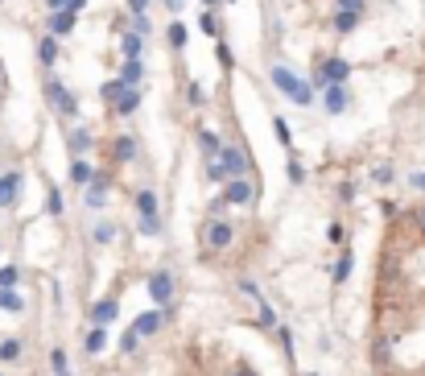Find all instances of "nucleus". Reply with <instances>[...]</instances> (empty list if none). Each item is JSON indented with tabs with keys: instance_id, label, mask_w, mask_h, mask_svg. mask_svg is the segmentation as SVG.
Instances as JSON below:
<instances>
[{
	"instance_id": "f257e3e1",
	"label": "nucleus",
	"mask_w": 425,
	"mask_h": 376,
	"mask_svg": "<svg viewBox=\"0 0 425 376\" xmlns=\"http://www.w3.org/2000/svg\"><path fill=\"white\" fill-rule=\"evenodd\" d=\"M243 174H248V157H243V149H236V145H223V149L207 161V178H211V182H231V178H243Z\"/></svg>"
},
{
	"instance_id": "f03ea898",
	"label": "nucleus",
	"mask_w": 425,
	"mask_h": 376,
	"mask_svg": "<svg viewBox=\"0 0 425 376\" xmlns=\"http://www.w3.org/2000/svg\"><path fill=\"white\" fill-rule=\"evenodd\" d=\"M269 79H273V87L285 95L289 104H302V108L314 104V87L305 83L298 70H289V66H273V70H269Z\"/></svg>"
},
{
	"instance_id": "7ed1b4c3",
	"label": "nucleus",
	"mask_w": 425,
	"mask_h": 376,
	"mask_svg": "<svg viewBox=\"0 0 425 376\" xmlns=\"http://www.w3.org/2000/svg\"><path fill=\"white\" fill-rule=\"evenodd\" d=\"M351 79V63L347 58H322V63L314 66V79H310V87H331V83H347Z\"/></svg>"
},
{
	"instance_id": "20e7f679",
	"label": "nucleus",
	"mask_w": 425,
	"mask_h": 376,
	"mask_svg": "<svg viewBox=\"0 0 425 376\" xmlns=\"http://www.w3.org/2000/svg\"><path fill=\"white\" fill-rule=\"evenodd\" d=\"M46 92H50V104L58 108V116H66V120H75V116H79V99L66 92V83H62V79L50 75V79H46Z\"/></svg>"
},
{
	"instance_id": "39448f33",
	"label": "nucleus",
	"mask_w": 425,
	"mask_h": 376,
	"mask_svg": "<svg viewBox=\"0 0 425 376\" xmlns=\"http://www.w3.org/2000/svg\"><path fill=\"white\" fill-rule=\"evenodd\" d=\"M231 240H236V227L227 220H219V215H211V223H207V232H203V244L211 252H223L231 249Z\"/></svg>"
},
{
	"instance_id": "423d86ee",
	"label": "nucleus",
	"mask_w": 425,
	"mask_h": 376,
	"mask_svg": "<svg viewBox=\"0 0 425 376\" xmlns=\"http://www.w3.org/2000/svg\"><path fill=\"white\" fill-rule=\"evenodd\" d=\"M149 302H153V306H170V302H174V277H170V269H153Z\"/></svg>"
},
{
	"instance_id": "0eeeda50",
	"label": "nucleus",
	"mask_w": 425,
	"mask_h": 376,
	"mask_svg": "<svg viewBox=\"0 0 425 376\" xmlns=\"http://www.w3.org/2000/svg\"><path fill=\"white\" fill-rule=\"evenodd\" d=\"M347 104H351L347 83H331V87H322V108H326V116H343Z\"/></svg>"
},
{
	"instance_id": "6e6552de",
	"label": "nucleus",
	"mask_w": 425,
	"mask_h": 376,
	"mask_svg": "<svg viewBox=\"0 0 425 376\" xmlns=\"http://www.w3.org/2000/svg\"><path fill=\"white\" fill-rule=\"evenodd\" d=\"M219 199H223L227 207H252V182H248V178H231Z\"/></svg>"
},
{
	"instance_id": "1a4fd4ad",
	"label": "nucleus",
	"mask_w": 425,
	"mask_h": 376,
	"mask_svg": "<svg viewBox=\"0 0 425 376\" xmlns=\"http://www.w3.org/2000/svg\"><path fill=\"white\" fill-rule=\"evenodd\" d=\"M137 108H141V92H137V87H124V92L112 99V112H116V116H132Z\"/></svg>"
},
{
	"instance_id": "9d476101",
	"label": "nucleus",
	"mask_w": 425,
	"mask_h": 376,
	"mask_svg": "<svg viewBox=\"0 0 425 376\" xmlns=\"http://www.w3.org/2000/svg\"><path fill=\"white\" fill-rule=\"evenodd\" d=\"M161 322H165V318H161V311H145L137 322H132V331H137L141 339H149V335H157V331H161Z\"/></svg>"
},
{
	"instance_id": "9b49d317",
	"label": "nucleus",
	"mask_w": 425,
	"mask_h": 376,
	"mask_svg": "<svg viewBox=\"0 0 425 376\" xmlns=\"http://www.w3.org/2000/svg\"><path fill=\"white\" fill-rule=\"evenodd\" d=\"M83 190H87V207H103V203H108V178H103V174H95Z\"/></svg>"
},
{
	"instance_id": "f8f14e48",
	"label": "nucleus",
	"mask_w": 425,
	"mask_h": 376,
	"mask_svg": "<svg viewBox=\"0 0 425 376\" xmlns=\"http://www.w3.org/2000/svg\"><path fill=\"white\" fill-rule=\"evenodd\" d=\"M91 178H95V165L87 157H75V161H70V182H75V187H87Z\"/></svg>"
},
{
	"instance_id": "ddd939ff",
	"label": "nucleus",
	"mask_w": 425,
	"mask_h": 376,
	"mask_svg": "<svg viewBox=\"0 0 425 376\" xmlns=\"http://www.w3.org/2000/svg\"><path fill=\"white\" fill-rule=\"evenodd\" d=\"M145 79V63L141 58H124V66H120V83L124 87H137Z\"/></svg>"
},
{
	"instance_id": "4468645a",
	"label": "nucleus",
	"mask_w": 425,
	"mask_h": 376,
	"mask_svg": "<svg viewBox=\"0 0 425 376\" xmlns=\"http://www.w3.org/2000/svg\"><path fill=\"white\" fill-rule=\"evenodd\" d=\"M66 145H70V153H75V157H83L87 149H91V128L79 125L75 132H70V137H66Z\"/></svg>"
},
{
	"instance_id": "2eb2a0df",
	"label": "nucleus",
	"mask_w": 425,
	"mask_h": 376,
	"mask_svg": "<svg viewBox=\"0 0 425 376\" xmlns=\"http://www.w3.org/2000/svg\"><path fill=\"white\" fill-rule=\"evenodd\" d=\"M116 314H120V306H116L112 298H103V302H95V306H91V322H95V327H108Z\"/></svg>"
},
{
	"instance_id": "dca6fc26",
	"label": "nucleus",
	"mask_w": 425,
	"mask_h": 376,
	"mask_svg": "<svg viewBox=\"0 0 425 376\" xmlns=\"http://www.w3.org/2000/svg\"><path fill=\"white\" fill-rule=\"evenodd\" d=\"M17 190H21V174H4L0 178V207H13L17 203Z\"/></svg>"
},
{
	"instance_id": "f3484780",
	"label": "nucleus",
	"mask_w": 425,
	"mask_h": 376,
	"mask_svg": "<svg viewBox=\"0 0 425 376\" xmlns=\"http://www.w3.org/2000/svg\"><path fill=\"white\" fill-rule=\"evenodd\" d=\"M70 30H75V13H66V8L50 13V37H66Z\"/></svg>"
},
{
	"instance_id": "a211bd4d",
	"label": "nucleus",
	"mask_w": 425,
	"mask_h": 376,
	"mask_svg": "<svg viewBox=\"0 0 425 376\" xmlns=\"http://www.w3.org/2000/svg\"><path fill=\"white\" fill-rule=\"evenodd\" d=\"M37 63L54 70V63H58V37H42L37 42Z\"/></svg>"
},
{
	"instance_id": "6ab92c4d",
	"label": "nucleus",
	"mask_w": 425,
	"mask_h": 376,
	"mask_svg": "<svg viewBox=\"0 0 425 376\" xmlns=\"http://www.w3.org/2000/svg\"><path fill=\"white\" fill-rule=\"evenodd\" d=\"M103 347H108V331H103V327H91V331L83 335V351H87V356H99Z\"/></svg>"
},
{
	"instance_id": "aec40b11",
	"label": "nucleus",
	"mask_w": 425,
	"mask_h": 376,
	"mask_svg": "<svg viewBox=\"0 0 425 376\" xmlns=\"http://www.w3.org/2000/svg\"><path fill=\"white\" fill-rule=\"evenodd\" d=\"M355 25H360V13H347V8H338V13H334V33H343V37H347V33H355Z\"/></svg>"
},
{
	"instance_id": "412c9836",
	"label": "nucleus",
	"mask_w": 425,
	"mask_h": 376,
	"mask_svg": "<svg viewBox=\"0 0 425 376\" xmlns=\"http://www.w3.org/2000/svg\"><path fill=\"white\" fill-rule=\"evenodd\" d=\"M137 211H141V220H157V194L153 190H141L137 194Z\"/></svg>"
},
{
	"instance_id": "4be33fe9",
	"label": "nucleus",
	"mask_w": 425,
	"mask_h": 376,
	"mask_svg": "<svg viewBox=\"0 0 425 376\" xmlns=\"http://www.w3.org/2000/svg\"><path fill=\"white\" fill-rule=\"evenodd\" d=\"M0 311H8V314H21V311H25V298H21L17 289H0Z\"/></svg>"
},
{
	"instance_id": "5701e85b",
	"label": "nucleus",
	"mask_w": 425,
	"mask_h": 376,
	"mask_svg": "<svg viewBox=\"0 0 425 376\" xmlns=\"http://www.w3.org/2000/svg\"><path fill=\"white\" fill-rule=\"evenodd\" d=\"M141 46H145V37H141V33H120L124 58H141Z\"/></svg>"
},
{
	"instance_id": "b1692460",
	"label": "nucleus",
	"mask_w": 425,
	"mask_h": 376,
	"mask_svg": "<svg viewBox=\"0 0 425 376\" xmlns=\"http://www.w3.org/2000/svg\"><path fill=\"white\" fill-rule=\"evenodd\" d=\"M112 153H116V161H132L137 157V137H116Z\"/></svg>"
},
{
	"instance_id": "393cba45",
	"label": "nucleus",
	"mask_w": 425,
	"mask_h": 376,
	"mask_svg": "<svg viewBox=\"0 0 425 376\" xmlns=\"http://www.w3.org/2000/svg\"><path fill=\"white\" fill-rule=\"evenodd\" d=\"M351 269H355V256H351V252H343V256H338V265H334V285H343L347 282V277H351Z\"/></svg>"
},
{
	"instance_id": "a878e982",
	"label": "nucleus",
	"mask_w": 425,
	"mask_h": 376,
	"mask_svg": "<svg viewBox=\"0 0 425 376\" xmlns=\"http://www.w3.org/2000/svg\"><path fill=\"white\" fill-rule=\"evenodd\" d=\"M165 37H170V46H174V50H186V42H190V30H186L182 21H174Z\"/></svg>"
},
{
	"instance_id": "bb28decb",
	"label": "nucleus",
	"mask_w": 425,
	"mask_h": 376,
	"mask_svg": "<svg viewBox=\"0 0 425 376\" xmlns=\"http://www.w3.org/2000/svg\"><path fill=\"white\" fill-rule=\"evenodd\" d=\"M273 132H277V141H281L285 149H293V128L285 125V116H273Z\"/></svg>"
},
{
	"instance_id": "cd10ccee",
	"label": "nucleus",
	"mask_w": 425,
	"mask_h": 376,
	"mask_svg": "<svg viewBox=\"0 0 425 376\" xmlns=\"http://www.w3.org/2000/svg\"><path fill=\"white\" fill-rule=\"evenodd\" d=\"M198 149H203V153H207V161H211V157L223 149V141H219L215 132H198Z\"/></svg>"
},
{
	"instance_id": "c85d7f7f",
	"label": "nucleus",
	"mask_w": 425,
	"mask_h": 376,
	"mask_svg": "<svg viewBox=\"0 0 425 376\" xmlns=\"http://www.w3.org/2000/svg\"><path fill=\"white\" fill-rule=\"evenodd\" d=\"M137 347H141V335H137L132 327H128V331H120V351H124V356H132Z\"/></svg>"
},
{
	"instance_id": "c756f323",
	"label": "nucleus",
	"mask_w": 425,
	"mask_h": 376,
	"mask_svg": "<svg viewBox=\"0 0 425 376\" xmlns=\"http://www.w3.org/2000/svg\"><path fill=\"white\" fill-rule=\"evenodd\" d=\"M17 282H21V269L4 265V269H0V289H17Z\"/></svg>"
},
{
	"instance_id": "7c9ffc66",
	"label": "nucleus",
	"mask_w": 425,
	"mask_h": 376,
	"mask_svg": "<svg viewBox=\"0 0 425 376\" xmlns=\"http://www.w3.org/2000/svg\"><path fill=\"white\" fill-rule=\"evenodd\" d=\"M17 356H21V339H4V344H0V360H4V364H13Z\"/></svg>"
},
{
	"instance_id": "2f4dec72",
	"label": "nucleus",
	"mask_w": 425,
	"mask_h": 376,
	"mask_svg": "<svg viewBox=\"0 0 425 376\" xmlns=\"http://www.w3.org/2000/svg\"><path fill=\"white\" fill-rule=\"evenodd\" d=\"M91 236H95V244H112L116 240V223H99Z\"/></svg>"
},
{
	"instance_id": "473e14b6",
	"label": "nucleus",
	"mask_w": 425,
	"mask_h": 376,
	"mask_svg": "<svg viewBox=\"0 0 425 376\" xmlns=\"http://www.w3.org/2000/svg\"><path fill=\"white\" fill-rule=\"evenodd\" d=\"M396 178V170L393 165H388V161H384V165H376V170H372V182H380V187H388V182H393Z\"/></svg>"
},
{
	"instance_id": "72a5a7b5",
	"label": "nucleus",
	"mask_w": 425,
	"mask_h": 376,
	"mask_svg": "<svg viewBox=\"0 0 425 376\" xmlns=\"http://www.w3.org/2000/svg\"><path fill=\"white\" fill-rule=\"evenodd\" d=\"M62 207H66V203H62V190L50 187V194H46V211H50V215H62Z\"/></svg>"
},
{
	"instance_id": "f704fd0d",
	"label": "nucleus",
	"mask_w": 425,
	"mask_h": 376,
	"mask_svg": "<svg viewBox=\"0 0 425 376\" xmlns=\"http://www.w3.org/2000/svg\"><path fill=\"white\" fill-rule=\"evenodd\" d=\"M215 58H219L223 66H231V50H227V42H223V37H215Z\"/></svg>"
},
{
	"instance_id": "c9c22d12",
	"label": "nucleus",
	"mask_w": 425,
	"mask_h": 376,
	"mask_svg": "<svg viewBox=\"0 0 425 376\" xmlns=\"http://www.w3.org/2000/svg\"><path fill=\"white\" fill-rule=\"evenodd\" d=\"M289 182H293V187H302V182H305V165H302V161H289Z\"/></svg>"
},
{
	"instance_id": "e433bc0d",
	"label": "nucleus",
	"mask_w": 425,
	"mask_h": 376,
	"mask_svg": "<svg viewBox=\"0 0 425 376\" xmlns=\"http://www.w3.org/2000/svg\"><path fill=\"white\" fill-rule=\"evenodd\" d=\"M388 356H393V335H388V339H376V360L384 364Z\"/></svg>"
},
{
	"instance_id": "4c0bfd02",
	"label": "nucleus",
	"mask_w": 425,
	"mask_h": 376,
	"mask_svg": "<svg viewBox=\"0 0 425 376\" xmlns=\"http://www.w3.org/2000/svg\"><path fill=\"white\" fill-rule=\"evenodd\" d=\"M50 368H54V372H66V351H62V347L50 351Z\"/></svg>"
},
{
	"instance_id": "58836bf2",
	"label": "nucleus",
	"mask_w": 425,
	"mask_h": 376,
	"mask_svg": "<svg viewBox=\"0 0 425 376\" xmlns=\"http://www.w3.org/2000/svg\"><path fill=\"white\" fill-rule=\"evenodd\" d=\"M240 289L248 294V298H252V302H260V285L252 282V277H240Z\"/></svg>"
},
{
	"instance_id": "ea45409f",
	"label": "nucleus",
	"mask_w": 425,
	"mask_h": 376,
	"mask_svg": "<svg viewBox=\"0 0 425 376\" xmlns=\"http://www.w3.org/2000/svg\"><path fill=\"white\" fill-rule=\"evenodd\" d=\"M326 240H331V244H343V240H347V232H343V223H331V232H326Z\"/></svg>"
},
{
	"instance_id": "a19ab883",
	"label": "nucleus",
	"mask_w": 425,
	"mask_h": 376,
	"mask_svg": "<svg viewBox=\"0 0 425 376\" xmlns=\"http://www.w3.org/2000/svg\"><path fill=\"white\" fill-rule=\"evenodd\" d=\"M124 92V83L120 79H112V83H103V99H116V95Z\"/></svg>"
},
{
	"instance_id": "79ce46f5",
	"label": "nucleus",
	"mask_w": 425,
	"mask_h": 376,
	"mask_svg": "<svg viewBox=\"0 0 425 376\" xmlns=\"http://www.w3.org/2000/svg\"><path fill=\"white\" fill-rule=\"evenodd\" d=\"M161 232V220H141V236H157Z\"/></svg>"
},
{
	"instance_id": "37998d69",
	"label": "nucleus",
	"mask_w": 425,
	"mask_h": 376,
	"mask_svg": "<svg viewBox=\"0 0 425 376\" xmlns=\"http://www.w3.org/2000/svg\"><path fill=\"white\" fill-rule=\"evenodd\" d=\"M132 17H137V21H132L137 30H132V33H141V37H145V33H149V17H145V13H132Z\"/></svg>"
},
{
	"instance_id": "c03bdc74",
	"label": "nucleus",
	"mask_w": 425,
	"mask_h": 376,
	"mask_svg": "<svg viewBox=\"0 0 425 376\" xmlns=\"http://www.w3.org/2000/svg\"><path fill=\"white\" fill-rule=\"evenodd\" d=\"M367 0H338V8H347V13H364Z\"/></svg>"
},
{
	"instance_id": "a18cd8bd",
	"label": "nucleus",
	"mask_w": 425,
	"mask_h": 376,
	"mask_svg": "<svg viewBox=\"0 0 425 376\" xmlns=\"http://www.w3.org/2000/svg\"><path fill=\"white\" fill-rule=\"evenodd\" d=\"M380 215H384V220H393V215H396V203H393V199H384V203H380Z\"/></svg>"
},
{
	"instance_id": "49530a36",
	"label": "nucleus",
	"mask_w": 425,
	"mask_h": 376,
	"mask_svg": "<svg viewBox=\"0 0 425 376\" xmlns=\"http://www.w3.org/2000/svg\"><path fill=\"white\" fill-rule=\"evenodd\" d=\"M260 322H265V327H273V306H269V302H260Z\"/></svg>"
},
{
	"instance_id": "de8ad7c7",
	"label": "nucleus",
	"mask_w": 425,
	"mask_h": 376,
	"mask_svg": "<svg viewBox=\"0 0 425 376\" xmlns=\"http://www.w3.org/2000/svg\"><path fill=\"white\" fill-rule=\"evenodd\" d=\"M128 13H149V0H128Z\"/></svg>"
},
{
	"instance_id": "09e8293b",
	"label": "nucleus",
	"mask_w": 425,
	"mask_h": 376,
	"mask_svg": "<svg viewBox=\"0 0 425 376\" xmlns=\"http://www.w3.org/2000/svg\"><path fill=\"white\" fill-rule=\"evenodd\" d=\"M87 8V0H66V13H83Z\"/></svg>"
},
{
	"instance_id": "8fccbe9b",
	"label": "nucleus",
	"mask_w": 425,
	"mask_h": 376,
	"mask_svg": "<svg viewBox=\"0 0 425 376\" xmlns=\"http://www.w3.org/2000/svg\"><path fill=\"white\" fill-rule=\"evenodd\" d=\"M203 30L211 33V37H219V30H215V17H211V13H207V17H203Z\"/></svg>"
},
{
	"instance_id": "3c124183",
	"label": "nucleus",
	"mask_w": 425,
	"mask_h": 376,
	"mask_svg": "<svg viewBox=\"0 0 425 376\" xmlns=\"http://www.w3.org/2000/svg\"><path fill=\"white\" fill-rule=\"evenodd\" d=\"M165 8H170V13H182V8H186V0H165Z\"/></svg>"
},
{
	"instance_id": "603ef678",
	"label": "nucleus",
	"mask_w": 425,
	"mask_h": 376,
	"mask_svg": "<svg viewBox=\"0 0 425 376\" xmlns=\"http://www.w3.org/2000/svg\"><path fill=\"white\" fill-rule=\"evenodd\" d=\"M231 376H256V372H252L248 364H236V368H231Z\"/></svg>"
},
{
	"instance_id": "864d4df0",
	"label": "nucleus",
	"mask_w": 425,
	"mask_h": 376,
	"mask_svg": "<svg viewBox=\"0 0 425 376\" xmlns=\"http://www.w3.org/2000/svg\"><path fill=\"white\" fill-rule=\"evenodd\" d=\"M409 182H413V190H425V174H413Z\"/></svg>"
},
{
	"instance_id": "5fc2aeb1",
	"label": "nucleus",
	"mask_w": 425,
	"mask_h": 376,
	"mask_svg": "<svg viewBox=\"0 0 425 376\" xmlns=\"http://www.w3.org/2000/svg\"><path fill=\"white\" fill-rule=\"evenodd\" d=\"M50 4V13H58V8H66V0H46Z\"/></svg>"
},
{
	"instance_id": "6e6d98bb",
	"label": "nucleus",
	"mask_w": 425,
	"mask_h": 376,
	"mask_svg": "<svg viewBox=\"0 0 425 376\" xmlns=\"http://www.w3.org/2000/svg\"><path fill=\"white\" fill-rule=\"evenodd\" d=\"M417 227H421V236H425V207L417 211Z\"/></svg>"
},
{
	"instance_id": "4d7b16f0",
	"label": "nucleus",
	"mask_w": 425,
	"mask_h": 376,
	"mask_svg": "<svg viewBox=\"0 0 425 376\" xmlns=\"http://www.w3.org/2000/svg\"><path fill=\"white\" fill-rule=\"evenodd\" d=\"M203 4H207V8H215V4H219V0H203Z\"/></svg>"
},
{
	"instance_id": "13d9d810",
	"label": "nucleus",
	"mask_w": 425,
	"mask_h": 376,
	"mask_svg": "<svg viewBox=\"0 0 425 376\" xmlns=\"http://www.w3.org/2000/svg\"><path fill=\"white\" fill-rule=\"evenodd\" d=\"M54 376H70V372H54Z\"/></svg>"
}]
</instances>
